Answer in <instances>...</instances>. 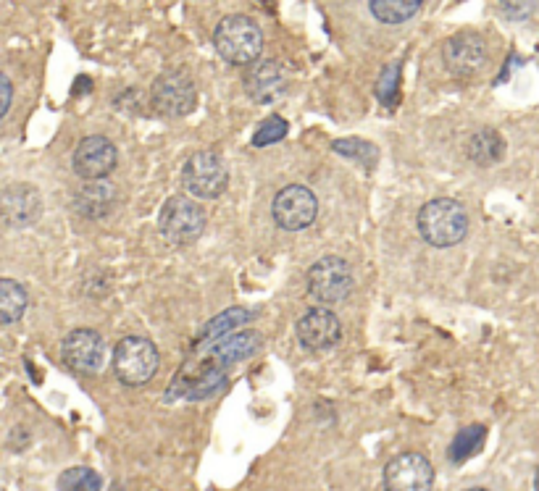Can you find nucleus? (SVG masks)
<instances>
[{
  "label": "nucleus",
  "instance_id": "9",
  "mask_svg": "<svg viewBox=\"0 0 539 491\" xmlns=\"http://www.w3.org/2000/svg\"><path fill=\"white\" fill-rule=\"evenodd\" d=\"M442 61H445L447 71L453 77L471 79L490 64V48H487V40L479 32L463 29V32H455L453 37L445 40Z\"/></svg>",
  "mask_w": 539,
  "mask_h": 491
},
{
  "label": "nucleus",
  "instance_id": "8",
  "mask_svg": "<svg viewBox=\"0 0 539 491\" xmlns=\"http://www.w3.org/2000/svg\"><path fill=\"white\" fill-rule=\"evenodd\" d=\"M224 384H227V365H221L213 355H208V358L203 360L187 363L185 368L177 373L171 392H166V400H169V397L206 400V397H213L216 392H221Z\"/></svg>",
  "mask_w": 539,
  "mask_h": 491
},
{
  "label": "nucleus",
  "instance_id": "17",
  "mask_svg": "<svg viewBox=\"0 0 539 491\" xmlns=\"http://www.w3.org/2000/svg\"><path fill=\"white\" fill-rule=\"evenodd\" d=\"M116 187L108 179L103 182H85L82 190L74 195V211L85 218H103L114 211Z\"/></svg>",
  "mask_w": 539,
  "mask_h": 491
},
{
  "label": "nucleus",
  "instance_id": "21",
  "mask_svg": "<svg viewBox=\"0 0 539 491\" xmlns=\"http://www.w3.org/2000/svg\"><path fill=\"white\" fill-rule=\"evenodd\" d=\"M421 11V0H374L371 14L387 27L403 24Z\"/></svg>",
  "mask_w": 539,
  "mask_h": 491
},
{
  "label": "nucleus",
  "instance_id": "14",
  "mask_svg": "<svg viewBox=\"0 0 539 491\" xmlns=\"http://www.w3.org/2000/svg\"><path fill=\"white\" fill-rule=\"evenodd\" d=\"M298 342L305 350L324 352L337 347L342 339V323L329 308H311L295 326Z\"/></svg>",
  "mask_w": 539,
  "mask_h": 491
},
{
  "label": "nucleus",
  "instance_id": "20",
  "mask_svg": "<svg viewBox=\"0 0 539 491\" xmlns=\"http://www.w3.org/2000/svg\"><path fill=\"white\" fill-rule=\"evenodd\" d=\"M27 305V289H24L19 281L0 279V323H3V326L22 321Z\"/></svg>",
  "mask_w": 539,
  "mask_h": 491
},
{
  "label": "nucleus",
  "instance_id": "4",
  "mask_svg": "<svg viewBox=\"0 0 539 491\" xmlns=\"http://www.w3.org/2000/svg\"><path fill=\"white\" fill-rule=\"evenodd\" d=\"M353 287V268L340 255H324L308 268V295L319 302L321 308L348 300Z\"/></svg>",
  "mask_w": 539,
  "mask_h": 491
},
{
  "label": "nucleus",
  "instance_id": "1",
  "mask_svg": "<svg viewBox=\"0 0 539 491\" xmlns=\"http://www.w3.org/2000/svg\"><path fill=\"white\" fill-rule=\"evenodd\" d=\"M416 226L426 245L455 247L469 234V213L453 197H434L421 205Z\"/></svg>",
  "mask_w": 539,
  "mask_h": 491
},
{
  "label": "nucleus",
  "instance_id": "30",
  "mask_svg": "<svg viewBox=\"0 0 539 491\" xmlns=\"http://www.w3.org/2000/svg\"><path fill=\"white\" fill-rule=\"evenodd\" d=\"M469 491H490V489H469Z\"/></svg>",
  "mask_w": 539,
  "mask_h": 491
},
{
  "label": "nucleus",
  "instance_id": "6",
  "mask_svg": "<svg viewBox=\"0 0 539 491\" xmlns=\"http://www.w3.org/2000/svg\"><path fill=\"white\" fill-rule=\"evenodd\" d=\"M182 187L190 192V197L198 200H216L227 192L229 171L221 161V155L211 150H200L190 155L182 169Z\"/></svg>",
  "mask_w": 539,
  "mask_h": 491
},
{
  "label": "nucleus",
  "instance_id": "22",
  "mask_svg": "<svg viewBox=\"0 0 539 491\" xmlns=\"http://www.w3.org/2000/svg\"><path fill=\"white\" fill-rule=\"evenodd\" d=\"M484 439H487V426H482V423H471V426H466L463 431L455 434L447 455H450L453 463H466L469 457H474L476 452L484 447Z\"/></svg>",
  "mask_w": 539,
  "mask_h": 491
},
{
  "label": "nucleus",
  "instance_id": "24",
  "mask_svg": "<svg viewBox=\"0 0 539 491\" xmlns=\"http://www.w3.org/2000/svg\"><path fill=\"white\" fill-rule=\"evenodd\" d=\"M58 489L61 491H100L103 489V478L93 468L77 465V468L64 470L58 476Z\"/></svg>",
  "mask_w": 539,
  "mask_h": 491
},
{
  "label": "nucleus",
  "instance_id": "13",
  "mask_svg": "<svg viewBox=\"0 0 539 491\" xmlns=\"http://www.w3.org/2000/svg\"><path fill=\"white\" fill-rule=\"evenodd\" d=\"M61 358L77 373H98L106 363V342L95 329H74L61 344Z\"/></svg>",
  "mask_w": 539,
  "mask_h": 491
},
{
  "label": "nucleus",
  "instance_id": "15",
  "mask_svg": "<svg viewBox=\"0 0 539 491\" xmlns=\"http://www.w3.org/2000/svg\"><path fill=\"white\" fill-rule=\"evenodd\" d=\"M40 213H43V197L32 184H8L3 190V218L8 226L22 229L35 224Z\"/></svg>",
  "mask_w": 539,
  "mask_h": 491
},
{
  "label": "nucleus",
  "instance_id": "26",
  "mask_svg": "<svg viewBox=\"0 0 539 491\" xmlns=\"http://www.w3.org/2000/svg\"><path fill=\"white\" fill-rule=\"evenodd\" d=\"M398 87H400V66L392 64L379 74V82H376V98L382 100L387 108H392L395 106V100H398Z\"/></svg>",
  "mask_w": 539,
  "mask_h": 491
},
{
  "label": "nucleus",
  "instance_id": "16",
  "mask_svg": "<svg viewBox=\"0 0 539 491\" xmlns=\"http://www.w3.org/2000/svg\"><path fill=\"white\" fill-rule=\"evenodd\" d=\"M245 90L256 103H277L287 92V74H284L282 64L277 61H261L245 74Z\"/></svg>",
  "mask_w": 539,
  "mask_h": 491
},
{
  "label": "nucleus",
  "instance_id": "12",
  "mask_svg": "<svg viewBox=\"0 0 539 491\" xmlns=\"http://www.w3.org/2000/svg\"><path fill=\"white\" fill-rule=\"evenodd\" d=\"M434 468L419 452L392 457L384 468V491H432Z\"/></svg>",
  "mask_w": 539,
  "mask_h": 491
},
{
  "label": "nucleus",
  "instance_id": "23",
  "mask_svg": "<svg viewBox=\"0 0 539 491\" xmlns=\"http://www.w3.org/2000/svg\"><path fill=\"white\" fill-rule=\"evenodd\" d=\"M503 150H505V142L495 129H482V132H476L469 140L471 161H476L479 166H487V163L500 161Z\"/></svg>",
  "mask_w": 539,
  "mask_h": 491
},
{
  "label": "nucleus",
  "instance_id": "5",
  "mask_svg": "<svg viewBox=\"0 0 539 491\" xmlns=\"http://www.w3.org/2000/svg\"><path fill=\"white\" fill-rule=\"evenodd\" d=\"M158 229L171 245H192V242H198L200 234L206 232V211L192 197L174 195L161 208Z\"/></svg>",
  "mask_w": 539,
  "mask_h": 491
},
{
  "label": "nucleus",
  "instance_id": "25",
  "mask_svg": "<svg viewBox=\"0 0 539 491\" xmlns=\"http://www.w3.org/2000/svg\"><path fill=\"white\" fill-rule=\"evenodd\" d=\"M287 129H290V124H287L282 116H269V119L263 121L261 127L256 129V134H253V145H256V148L274 145V142H279L287 137Z\"/></svg>",
  "mask_w": 539,
  "mask_h": 491
},
{
  "label": "nucleus",
  "instance_id": "27",
  "mask_svg": "<svg viewBox=\"0 0 539 491\" xmlns=\"http://www.w3.org/2000/svg\"><path fill=\"white\" fill-rule=\"evenodd\" d=\"M0 92H3V106H0V119H6L8 111H11V98H14V85L8 74H0Z\"/></svg>",
  "mask_w": 539,
  "mask_h": 491
},
{
  "label": "nucleus",
  "instance_id": "29",
  "mask_svg": "<svg viewBox=\"0 0 539 491\" xmlns=\"http://www.w3.org/2000/svg\"><path fill=\"white\" fill-rule=\"evenodd\" d=\"M534 489L539 491V470H537V478H534Z\"/></svg>",
  "mask_w": 539,
  "mask_h": 491
},
{
  "label": "nucleus",
  "instance_id": "18",
  "mask_svg": "<svg viewBox=\"0 0 539 491\" xmlns=\"http://www.w3.org/2000/svg\"><path fill=\"white\" fill-rule=\"evenodd\" d=\"M250 318H253V313H250L248 308L224 310V313H219V316L211 318V321L203 326V331L198 334V342H195V347H198V350H203V347H208V350H211L213 344H219L221 339H227L229 334H237V331H242V326H245V323H250Z\"/></svg>",
  "mask_w": 539,
  "mask_h": 491
},
{
  "label": "nucleus",
  "instance_id": "19",
  "mask_svg": "<svg viewBox=\"0 0 539 491\" xmlns=\"http://www.w3.org/2000/svg\"><path fill=\"white\" fill-rule=\"evenodd\" d=\"M263 337L258 331H237V334H229L227 339H221L219 344H213L208 355L219 360L221 365H232L240 363V360L250 358V355H256L261 350Z\"/></svg>",
  "mask_w": 539,
  "mask_h": 491
},
{
  "label": "nucleus",
  "instance_id": "3",
  "mask_svg": "<svg viewBox=\"0 0 539 491\" xmlns=\"http://www.w3.org/2000/svg\"><path fill=\"white\" fill-rule=\"evenodd\" d=\"M161 355L148 337H124L114 347V373L124 386H145L158 371Z\"/></svg>",
  "mask_w": 539,
  "mask_h": 491
},
{
  "label": "nucleus",
  "instance_id": "10",
  "mask_svg": "<svg viewBox=\"0 0 539 491\" xmlns=\"http://www.w3.org/2000/svg\"><path fill=\"white\" fill-rule=\"evenodd\" d=\"M271 216L284 232H300V229H308L319 216V200L303 184H290L274 197Z\"/></svg>",
  "mask_w": 539,
  "mask_h": 491
},
{
  "label": "nucleus",
  "instance_id": "28",
  "mask_svg": "<svg viewBox=\"0 0 539 491\" xmlns=\"http://www.w3.org/2000/svg\"><path fill=\"white\" fill-rule=\"evenodd\" d=\"M503 11L505 14H511V16H516V14H529V11H532V6H513V3H508V6H503Z\"/></svg>",
  "mask_w": 539,
  "mask_h": 491
},
{
  "label": "nucleus",
  "instance_id": "2",
  "mask_svg": "<svg viewBox=\"0 0 539 491\" xmlns=\"http://www.w3.org/2000/svg\"><path fill=\"white\" fill-rule=\"evenodd\" d=\"M213 48L227 64L256 66L263 53V32L250 16L232 14L213 29Z\"/></svg>",
  "mask_w": 539,
  "mask_h": 491
},
{
  "label": "nucleus",
  "instance_id": "7",
  "mask_svg": "<svg viewBox=\"0 0 539 491\" xmlns=\"http://www.w3.org/2000/svg\"><path fill=\"white\" fill-rule=\"evenodd\" d=\"M195 103H198L195 82L182 69L164 71L150 87V106L156 108V113H161V116H169V119L187 116L195 108Z\"/></svg>",
  "mask_w": 539,
  "mask_h": 491
},
{
  "label": "nucleus",
  "instance_id": "11",
  "mask_svg": "<svg viewBox=\"0 0 539 491\" xmlns=\"http://www.w3.org/2000/svg\"><path fill=\"white\" fill-rule=\"evenodd\" d=\"M71 163H74L77 176H82L85 182H103L116 169L119 150H116V145L108 137L93 134V137H85V140L79 142Z\"/></svg>",
  "mask_w": 539,
  "mask_h": 491
}]
</instances>
